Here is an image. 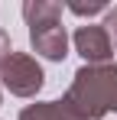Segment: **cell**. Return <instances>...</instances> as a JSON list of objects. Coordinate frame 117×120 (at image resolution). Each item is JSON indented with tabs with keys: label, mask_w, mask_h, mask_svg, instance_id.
Here are the masks:
<instances>
[{
	"label": "cell",
	"mask_w": 117,
	"mask_h": 120,
	"mask_svg": "<svg viewBox=\"0 0 117 120\" xmlns=\"http://www.w3.org/2000/svg\"><path fill=\"white\" fill-rule=\"evenodd\" d=\"M65 10H68V13H75V16H94V13H107L111 7L98 0V3H68Z\"/></svg>",
	"instance_id": "cell-7"
},
{
	"label": "cell",
	"mask_w": 117,
	"mask_h": 120,
	"mask_svg": "<svg viewBox=\"0 0 117 120\" xmlns=\"http://www.w3.org/2000/svg\"><path fill=\"white\" fill-rule=\"evenodd\" d=\"M20 120H85V117H78L65 101H39V104L23 107Z\"/></svg>",
	"instance_id": "cell-5"
},
{
	"label": "cell",
	"mask_w": 117,
	"mask_h": 120,
	"mask_svg": "<svg viewBox=\"0 0 117 120\" xmlns=\"http://www.w3.org/2000/svg\"><path fill=\"white\" fill-rule=\"evenodd\" d=\"M0 101H3V94H0Z\"/></svg>",
	"instance_id": "cell-10"
},
{
	"label": "cell",
	"mask_w": 117,
	"mask_h": 120,
	"mask_svg": "<svg viewBox=\"0 0 117 120\" xmlns=\"http://www.w3.org/2000/svg\"><path fill=\"white\" fill-rule=\"evenodd\" d=\"M29 45L36 49V55L49 62H62L68 55V33L62 20L58 23H39V26H29Z\"/></svg>",
	"instance_id": "cell-4"
},
{
	"label": "cell",
	"mask_w": 117,
	"mask_h": 120,
	"mask_svg": "<svg viewBox=\"0 0 117 120\" xmlns=\"http://www.w3.org/2000/svg\"><path fill=\"white\" fill-rule=\"evenodd\" d=\"M0 81H3V88L10 91V94H16V98H36L39 91H42V84H46V75H42V65H39L33 55H26V52H13L7 65L0 68Z\"/></svg>",
	"instance_id": "cell-2"
},
{
	"label": "cell",
	"mask_w": 117,
	"mask_h": 120,
	"mask_svg": "<svg viewBox=\"0 0 117 120\" xmlns=\"http://www.w3.org/2000/svg\"><path fill=\"white\" fill-rule=\"evenodd\" d=\"M65 13V7L55 0H26L23 3V20L26 26H39V23H58Z\"/></svg>",
	"instance_id": "cell-6"
},
{
	"label": "cell",
	"mask_w": 117,
	"mask_h": 120,
	"mask_svg": "<svg viewBox=\"0 0 117 120\" xmlns=\"http://www.w3.org/2000/svg\"><path fill=\"white\" fill-rule=\"evenodd\" d=\"M10 55H13V45H10V36H7V33L0 29V68L7 65V59H10Z\"/></svg>",
	"instance_id": "cell-9"
},
{
	"label": "cell",
	"mask_w": 117,
	"mask_h": 120,
	"mask_svg": "<svg viewBox=\"0 0 117 120\" xmlns=\"http://www.w3.org/2000/svg\"><path fill=\"white\" fill-rule=\"evenodd\" d=\"M72 42H75V52L85 59V65H107V62H114V42H111L104 26H94V23L78 26Z\"/></svg>",
	"instance_id": "cell-3"
},
{
	"label": "cell",
	"mask_w": 117,
	"mask_h": 120,
	"mask_svg": "<svg viewBox=\"0 0 117 120\" xmlns=\"http://www.w3.org/2000/svg\"><path fill=\"white\" fill-rule=\"evenodd\" d=\"M62 101L85 120H101L107 114H117V62L81 65Z\"/></svg>",
	"instance_id": "cell-1"
},
{
	"label": "cell",
	"mask_w": 117,
	"mask_h": 120,
	"mask_svg": "<svg viewBox=\"0 0 117 120\" xmlns=\"http://www.w3.org/2000/svg\"><path fill=\"white\" fill-rule=\"evenodd\" d=\"M104 29H107V36H111V42H114V49H117V7H111L107 13H104V23H101Z\"/></svg>",
	"instance_id": "cell-8"
}]
</instances>
